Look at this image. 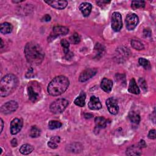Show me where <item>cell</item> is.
I'll list each match as a JSON object with an SVG mask.
<instances>
[{
  "mask_svg": "<svg viewBox=\"0 0 156 156\" xmlns=\"http://www.w3.org/2000/svg\"><path fill=\"white\" fill-rule=\"evenodd\" d=\"M97 72V70L94 68H88L84 70L79 76V80L81 82H85L94 76Z\"/></svg>",
  "mask_w": 156,
  "mask_h": 156,
  "instance_id": "obj_12",
  "label": "cell"
},
{
  "mask_svg": "<svg viewBox=\"0 0 156 156\" xmlns=\"http://www.w3.org/2000/svg\"><path fill=\"white\" fill-rule=\"evenodd\" d=\"M34 151V147L29 144H23L20 148V152L23 155H27L30 154Z\"/></svg>",
  "mask_w": 156,
  "mask_h": 156,
  "instance_id": "obj_23",
  "label": "cell"
},
{
  "mask_svg": "<svg viewBox=\"0 0 156 156\" xmlns=\"http://www.w3.org/2000/svg\"><path fill=\"white\" fill-rule=\"evenodd\" d=\"M62 124L60 122L56 120H51L48 123V127L51 130L60 128L62 126Z\"/></svg>",
  "mask_w": 156,
  "mask_h": 156,
  "instance_id": "obj_28",
  "label": "cell"
},
{
  "mask_svg": "<svg viewBox=\"0 0 156 156\" xmlns=\"http://www.w3.org/2000/svg\"><path fill=\"white\" fill-rule=\"evenodd\" d=\"M106 105L110 113L116 115L118 113L119 106L117 101L113 98H110L106 101Z\"/></svg>",
  "mask_w": 156,
  "mask_h": 156,
  "instance_id": "obj_10",
  "label": "cell"
},
{
  "mask_svg": "<svg viewBox=\"0 0 156 156\" xmlns=\"http://www.w3.org/2000/svg\"><path fill=\"white\" fill-rule=\"evenodd\" d=\"M145 2L143 1H133L131 4V7L133 10L137 9H142L145 7Z\"/></svg>",
  "mask_w": 156,
  "mask_h": 156,
  "instance_id": "obj_26",
  "label": "cell"
},
{
  "mask_svg": "<svg viewBox=\"0 0 156 156\" xmlns=\"http://www.w3.org/2000/svg\"><path fill=\"white\" fill-rule=\"evenodd\" d=\"M13 29L12 25L7 22L3 23L0 26V32L2 34H7L12 32Z\"/></svg>",
  "mask_w": 156,
  "mask_h": 156,
  "instance_id": "obj_20",
  "label": "cell"
},
{
  "mask_svg": "<svg viewBox=\"0 0 156 156\" xmlns=\"http://www.w3.org/2000/svg\"><path fill=\"white\" fill-rule=\"evenodd\" d=\"M51 19V17L48 14H46L44 16H43L42 19H41V21H45V22H48V21H49Z\"/></svg>",
  "mask_w": 156,
  "mask_h": 156,
  "instance_id": "obj_35",
  "label": "cell"
},
{
  "mask_svg": "<svg viewBox=\"0 0 156 156\" xmlns=\"http://www.w3.org/2000/svg\"><path fill=\"white\" fill-rule=\"evenodd\" d=\"M13 2L15 3H17V2H23V1H13Z\"/></svg>",
  "mask_w": 156,
  "mask_h": 156,
  "instance_id": "obj_41",
  "label": "cell"
},
{
  "mask_svg": "<svg viewBox=\"0 0 156 156\" xmlns=\"http://www.w3.org/2000/svg\"><path fill=\"white\" fill-rule=\"evenodd\" d=\"M138 145H139V146H140L141 148L144 147L146 146V143H145V141H144L143 140H141L140 141V143H138Z\"/></svg>",
  "mask_w": 156,
  "mask_h": 156,
  "instance_id": "obj_38",
  "label": "cell"
},
{
  "mask_svg": "<svg viewBox=\"0 0 156 156\" xmlns=\"http://www.w3.org/2000/svg\"><path fill=\"white\" fill-rule=\"evenodd\" d=\"M143 34H144V35L146 37H148V36L150 37V36H151V30H150L149 29H144Z\"/></svg>",
  "mask_w": 156,
  "mask_h": 156,
  "instance_id": "obj_37",
  "label": "cell"
},
{
  "mask_svg": "<svg viewBox=\"0 0 156 156\" xmlns=\"http://www.w3.org/2000/svg\"><path fill=\"white\" fill-rule=\"evenodd\" d=\"M88 107L91 110H99L102 107V104L101 103V101L99 99L95 96H91L89 102L88 104Z\"/></svg>",
  "mask_w": 156,
  "mask_h": 156,
  "instance_id": "obj_14",
  "label": "cell"
},
{
  "mask_svg": "<svg viewBox=\"0 0 156 156\" xmlns=\"http://www.w3.org/2000/svg\"><path fill=\"white\" fill-rule=\"evenodd\" d=\"M18 85V78L12 74L4 76L0 82V96L6 97L16 89Z\"/></svg>",
  "mask_w": 156,
  "mask_h": 156,
  "instance_id": "obj_3",
  "label": "cell"
},
{
  "mask_svg": "<svg viewBox=\"0 0 156 156\" xmlns=\"http://www.w3.org/2000/svg\"><path fill=\"white\" fill-rule=\"evenodd\" d=\"M92 9V5L88 2H82L79 5V10L85 17L88 16Z\"/></svg>",
  "mask_w": 156,
  "mask_h": 156,
  "instance_id": "obj_15",
  "label": "cell"
},
{
  "mask_svg": "<svg viewBox=\"0 0 156 156\" xmlns=\"http://www.w3.org/2000/svg\"><path fill=\"white\" fill-rule=\"evenodd\" d=\"M94 122L96 124V127L99 129L105 128L107 126V120L102 116L96 117Z\"/></svg>",
  "mask_w": 156,
  "mask_h": 156,
  "instance_id": "obj_22",
  "label": "cell"
},
{
  "mask_svg": "<svg viewBox=\"0 0 156 156\" xmlns=\"http://www.w3.org/2000/svg\"><path fill=\"white\" fill-rule=\"evenodd\" d=\"M113 82L107 78H104L101 83V88L106 93H110L112 89Z\"/></svg>",
  "mask_w": 156,
  "mask_h": 156,
  "instance_id": "obj_16",
  "label": "cell"
},
{
  "mask_svg": "<svg viewBox=\"0 0 156 156\" xmlns=\"http://www.w3.org/2000/svg\"><path fill=\"white\" fill-rule=\"evenodd\" d=\"M68 32H69V29L66 27L61 26H55L53 28L50 35L48 37V41H51V40H54L56 37L58 36L66 35L68 33Z\"/></svg>",
  "mask_w": 156,
  "mask_h": 156,
  "instance_id": "obj_7",
  "label": "cell"
},
{
  "mask_svg": "<svg viewBox=\"0 0 156 156\" xmlns=\"http://www.w3.org/2000/svg\"><path fill=\"white\" fill-rule=\"evenodd\" d=\"M3 127H4V122H3L2 119L1 118V131H0V133L2 132V129H3Z\"/></svg>",
  "mask_w": 156,
  "mask_h": 156,
  "instance_id": "obj_40",
  "label": "cell"
},
{
  "mask_svg": "<svg viewBox=\"0 0 156 156\" xmlns=\"http://www.w3.org/2000/svg\"><path fill=\"white\" fill-rule=\"evenodd\" d=\"M141 147L139 145H132L129 146L126 150L127 155H140L141 154Z\"/></svg>",
  "mask_w": 156,
  "mask_h": 156,
  "instance_id": "obj_17",
  "label": "cell"
},
{
  "mask_svg": "<svg viewBox=\"0 0 156 156\" xmlns=\"http://www.w3.org/2000/svg\"><path fill=\"white\" fill-rule=\"evenodd\" d=\"M27 61L32 65H39L44 59V52L40 45L34 41L27 43L24 47Z\"/></svg>",
  "mask_w": 156,
  "mask_h": 156,
  "instance_id": "obj_1",
  "label": "cell"
},
{
  "mask_svg": "<svg viewBox=\"0 0 156 156\" xmlns=\"http://www.w3.org/2000/svg\"><path fill=\"white\" fill-rule=\"evenodd\" d=\"M48 146H49V147H51V148H52V149H56V148L58 147L57 144L56 143H55V142L51 141V140H50V141L48 143Z\"/></svg>",
  "mask_w": 156,
  "mask_h": 156,
  "instance_id": "obj_34",
  "label": "cell"
},
{
  "mask_svg": "<svg viewBox=\"0 0 156 156\" xmlns=\"http://www.w3.org/2000/svg\"><path fill=\"white\" fill-rule=\"evenodd\" d=\"M132 47L136 50H142L144 49V46L141 42L136 40H132L131 41Z\"/></svg>",
  "mask_w": 156,
  "mask_h": 156,
  "instance_id": "obj_27",
  "label": "cell"
},
{
  "mask_svg": "<svg viewBox=\"0 0 156 156\" xmlns=\"http://www.w3.org/2000/svg\"><path fill=\"white\" fill-rule=\"evenodd\" d=\"M130 121L134 124H138L140 121V116L135 112H130L129 115Z\"/></svg>",
  "mask_w": 156,
  "mask_h": 156,
  "instance_id": "obj_24",
  "label": "cell"
},
{
  "mask_svg": "<svg viewBox=\"0 0 156 156\" xmlns=\"http://www.w3.org/2000/svg\"><path fill=\"white\" fill-rule=\"evenodd\" d=\"M69 41L71 43L76 44L80 42V37L77 33L75 32L69 37Z\"/></svg>",
  "mask_w": 156,
  "mask_h": 156,
  "instance_id": "obj_31",
  "label": "cell"
},
{
  "mask_svg": "<svg viewBox=\"0 0 156 156\" xmlns=\"http://www.w3.org/2000/svg\"><path fill=\"white\" fill-rule=\"evenodd\" d=\"M138 63L141 66L144 67L145 69H149L151 68V64L149 61L144 58H140L138 59Z\"/></svg>",
  "mask_w": 156,
  "mask_h": 156,
  "instance_id": "obj_30",
  "label": "cell"
},
{
  "mask_svg": "<svg viewBox=\"0 0 156 156\" xmlns=\"http://www.w3.org/2000/svg\"><path fill=\"white\" fill-rule=\"evenodd\" d=\"M139 22L138 16L135 13L129 14L126 18V27L129 30H133Z\"/></svg>",
  "mask_w": 156,
  "mask_h": 156,
  "instance_id": "obj_8",
  "label": "cell"
},
{
  "mask_svg": "<svg viewBox=\"0 0 156 156\" xmlns=\"http://www.w3.org/2000/svg\"><path fill=\"white\" fill-rule=\"evenodd\" d=\"M44 2L48 4H49L50 6H51L52 7L56 9H58V10H62L65 9L68 4V2L65 0L63 1H55V0L44 1Z\"/></svg>",
  "mask_w": 156,
  "mask_h": 156,
  "instance_id": "obj_13",
  "label": "cell"
},
{
  "mask_svg": "<svg viewBox=\"0 0 156 156\" xmlns=\"http://www.w3.org/2000/svg\"><path fill=\"white\" fill-rule=\"evenodd\" d=\"M60 44H61L63 48V51H64L65 55H68L69 54V43L68 41L66 40V39H63V40H61Z\"/></svg>",
  "mask_w": 156,
  "mask_h": 156,
  "instance_id": "obj_29",
  "label": "cell"
},
{
  "mask_svg": "<svg viewBox=\"0 0 156 156\" xmlns=\"http://www.w3.org/2000/svg\"><path fill=\"white\" fill-rule=\"evenodd\" d=\"M18 105L15 101H10L3 104L1 107V112L2 113L7 115L11 113L18 108Z\"/></svg>",
  "mask_w": 156,
  "mask_h": 156,
  "instance_id": "obj_9",
  "label": "cell"
},
{
  "mask_svg": "<svg viewBox=\"0 0 156 156\" xmlns=\"http://www.w3.org/2000/svg\"><path fill=\"white\" fill-rule=\"evenodd\" d=\"M82 150V146L78 143H71L67 146L66 151L73 153H79Z\"/></svg>",
  "mask_w": 156,
  "mask_h": 156,
  "instance_id": "obj_18",
  "label": "cell"
},
{
  "mask_svg": "<svg viewBox=\"0 0 156 156\" xmlns=\"http://www.w3.org/2000/svg\"><path fill=\"white\" fill-rule=\"evenodd\" d=\"M138 83H139V85L142 88V89L144 91H146L147 90V83H146V80L142 78V77H140L138 80Z\"/></svg>",
  "mask_w": 156,
  "mask_h": 156,
  "instance_id": "obj_32",
  "label": "cell"
},
{
  "mask_svg": "<svg viewBox=\"0 0 156 156\" xmlns=\"http://www.w3.org/2000/svg\"><path fill=\"white\" fill-rule=\"evenodd\" d=\"M148 138L150 139H155L156 135H155V130L152 129L149 131L148 133Z\"/></svg>",
  "mask_w": 156,
  "mask_h": 156,
  "instance_id": "obj_33",
  "label": "cell"
},
{
  "mask_svg": "<svg viewBox=\"0 0 156 156\" xmlns=\"http://www.w3.org/2000/svg\"><path fill=\"white\" fill-rule=\"evenodd\" d=\"M128 91L129 92H130V93H133L135 94H138L140 92V89L136 83L135 80L132 78L129 82V88H128Z\"/></svg>",
  "mask_w": 156,
  "mask_h": 156,
  "instance_id": "obj_19",
  "label": "cell"
},
{
  "mask_svg": "<svg viewBox=\"0 0 156 156\" xmlns=\"http://www.w3.org/2000/svg\"><path fill=\"white\" fill-rule=\"evenodd\" d=\"M111 26L115 32H119L122 27V16L118 12H114L111 17Z\"/></svg>",
  "mask_w": 156,
  "mask_h": 156,
  "instance_id": "obj_6",
  "label": "cell"
},
{
  "mask_svg": "<svg viewBox=\"0 0 156 156\" xmlns=\"http://www.w3.org/2000/svg\"><path fill=\"white\" fill-rule=\"evenodd\" d=\"M86 95L83 91H82L80 94L76 98L74 102V104L79 107H83L85 105V101Z\"/></svg>",
  "mask_w": 156,
  "mask_h": 156,
  "instance_id": "obj_21",
  "label": "cell"
},
{
  "mask_svg": "<svg viewBox=\"0 0 156 156\" xmlns=\"http://www.w3.org/2000/svg\"><path fill=\"white\" fill-rule=\"evenodd\" d=\"M69 85L68 79L64 76H58L54 77L48 84V92L53 96H57L64 93Z\"/></svg>",
  "mask_w": 156,
  "mask_h": 156,
  "instance_id": "obj_2",
  "label": "cell"
},
{
  "mask_svg": "<svg viewBox=\"0 0 156 156\" xmlns=\"http://www.w3.org/2000/svg\"><path fill=\"white\" fill-rule=\"evenodd\" d=\"M1 48L2 47V45H3V41H2V40L1 38Z\"/></svg>",
  "mask_w": 156,
  "mask_h": 156,
  "instance_id": "obj_42",
  "label": "cell"
},
{
  "mask_svg": "<svg viewBox=\"0 0 156 156\" xmlns=\"http://www.w3.org/2000/svg\"><path fill=\"white\" fill-rule=\"evenodd\" d=\"M11 144L13 147H16L17 146V140L16 138H13L11 141Z\"/></svg>",
  "mask_w": 156,
  "mask_h": 156,
  "instance_id": "obj_39",
  "label": "cell"
},
{
  "mask_svg": "<svg viewBox=\"0 0 156 156\" xmlns=\"http://www.w3.org/2000/svg\"><path fill=\"white\" fill-rule=\"evenodd\" d=\"M69 102L67 99L61 98L58 99L54 101L49 107L50 110L52 113L55 114H58L63 112L67 106L68 105Z\"/></svg>",
  "mask_w": 156,
  "mask_h": 156,
  "instance_id": "obj_5",
  "label": "cell"
},
{
  "mask_svg": "<svg viewBox=\"0 0 156 156\" xmlns=\"http://www.w3.org/2000/svg\"><path fill=\"white\" fill-rule=\"evenodd\" d=\"M27 91L29 99L32 102H35L40 99L41 89L37 82L33 81L29 82L27 87Z\"/></svg>",
  "mask_w": 156,
  "mask_h": 156,
  "instance_id": "obj_4",
  "label": "cell"
},
{
  "mask_svg": "<svg viewBox=\"0 0 156 156\" xmlns=\"http://www.w3.org/2000/svg\"><path fill=\"white\" fill-rule=\"evenodd\" d=\"M23 127V121L20 118H15L10 122V132L12 135L17 134Z\"/></svg>",
  "mask_w": 156,
  "mask_h": 156,
  "instance_id": "obj_11",
  "label": "cell"
},
{
  "mask_svg": "<svg viewBox=\"0 0 156 156\" xmlns=\"http://www.w3.org/2000/svg\"><path fill=\"white\" fill-rule=\"evenodd\" d=\"M41 134L40 129L37 127L36 126H32L29 131V135L32 138H37Z\"/></svg>",
  "mask_w": 156,
  "mask_h": 156,
  "instance_id": "obj_25",
  "label": "cell"
},
{
  "mask_svg": "<svg viewBox=\"0 0 156 156\" xmlns=\"http://www.w3.org/2000/svg\"><path fill=\"white\" fill-rule=\"evenodd\" d=\"M50 140H51V141H54V142H55V143H59V142H60V137L58 136H52V137L51 138Z\"/></svg>",
  "mask_w": 156,
  "mask_h": 156,
  "instance_id": "obj_36",
  "label": "cell"
}]
</instances>
